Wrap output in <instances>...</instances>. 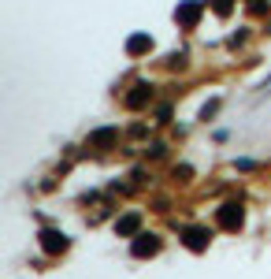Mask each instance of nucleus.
Masks as SVG:
<instances>
[{"label": "nucleus", "instance_id": "obj_3", "mask_svg": "<svg viewBox=\"0 0 271 279\" xmlns=\"http://www.w3.org/2000/svg\"><path fill=\"white\" fill-rule=\"evenodd\" d=\"M197 19V8H182V23H193Z\"/></svg>", "mask_w": 271, "mask_h": 279}, {"label": "nucleus", "instance_id": "obj_2", "mask_svg": "<svg viewBox=\"0 0 271 279\" xmlns=\"http://www.w3.org/2000/svg\"><path fill=\"white\" fill-rule=\"evenodd\" d=\"M141 49H149V38H134L130 41V52H141Z\"/></svg>", "mask_w": 271, "mask_h": 279}, {"label": "nucleus", "instance_id": "obj_1", "mask_svg": "<svg viewBox=\"0 0 271 279\" xmlns=\"http://www.w3.org/2000/svg\"><path fill=\"white\" fill-rule=\"evenodd\" d=\"M45 246H49V250H63V235H52L49 231V235H45Z\"/></svg>", "mask_w": 271, "mask_h": 279}]
</instances>
